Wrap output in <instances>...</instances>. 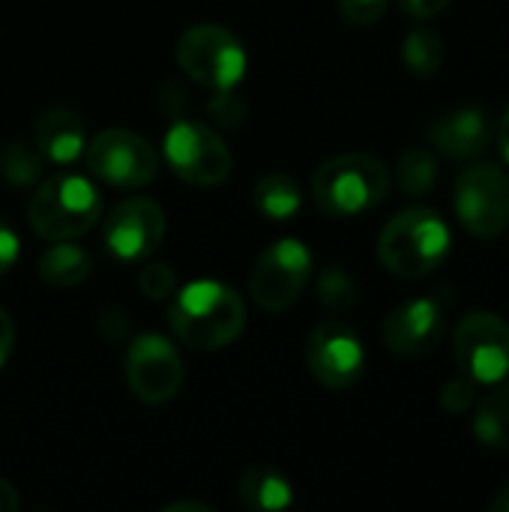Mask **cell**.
Returning <instances> with one entry per match:
<instances>
[{
    "mask_svg": "<svg viewBox=\"0 0 509 512\" xmlns=\"http://www.w3.org/2000/svg\"><path fill=\"white\" fill-rule=\"evenodd\" d=\"M168 324L186 348L219 351L246 330V303L231 285L198 279L174 294Z\"/></svg>",
    "mask_w": 509,
    "mask_h": 512,
    "instance_id": "6da1fadb",
    "label": "cell"
},
{
    "mask_svg": "<svg viewBox=\"0 0 509 512\" xmlns=\"http://www.w3.org/2000/svg\"><path fill=\"white\" fill-rule=\"evenodd\" d=\"M450 252V228L432 207H408L396 213L378 234V258L399 279H423L435 273Z\"/></svg>",
    "mask_w": 509,
    "mask_h": 512,
    "instance_id": "7a4b0ae2",
    "label": "cell"
},
{
    "mask_svg": "<svg viewBox=\"0 0 509 512\" xmlns=\"http://www.w3.org/2000/svg\"><path fill=\"white\" fill-rule=\"evenodd\" d=\"M102 216L99 189L78 174H54L36 183L27 219L36 237L48 243L78 240L96 228Z\"/></svg>",
    "mask_w": 509,
    "mask_h": 512,
    "instance_id": "3957f363",
    "label": "cell"
},
{
    "mask_svg": "<svg viewBox=\"0 0 509 512\" xmlns=\"http://www.w3.org/2000/svg\"><path fill=\"white\" fill-rule=\"evenodd\" d=\"M390 171L369 153H339L318 165L312 177L315 204L327 216H360L384 204Z\"/></svg>",
    "mask_w": 509,
    "mask_h": 512,
    "instance_id": "277c9868",
    "label": "cell"
},
{
    "mask_svg": "<svg viewBox=\"0 0 509 512\" xmlns=\"http://www.w3.org/2000/svg\"><path fill=\"white\" fill-rule=\"evenodd\" d=\"M177 63L195 84L228 93L246 78V45L222 24H192L177 39Z\"/></svg>",
    "mask_w": 509,
    "mask_h": 512,
    "instance_id": "5b68a950",
    "label": "cell"
},
{
    "mask_svg": "<svg viewBox=\"0 0 509 512\" xmlns=\"http://www.w3.org/2000/svg\"><path fill=\"white\" fill-rule=\"evenodd\" d=\"M162 153L168 168L189 186H219L231 174V150L216 129L201 120H177L168 126Z\"/></svg>",
    "mask_w": 509,
    "mask_h": 512,
    "instance_id": "8992f818",
    "label": "cell"
},
{
    "mask_svg": "<svg viewBox=\"0 0 509 512\" xmlns=\"http://www.w3.org/2000/svg\"><path fill=\"white\" fill-rule=\"evenodd\" d=\"M84 156L93 177L114 189H141L159 174V156L153 144L144 135L120 126L102 129L93 141H87Z\"/></svg>",
    "mask_w": 509,
    "mask_h": 512,
    "instance_id": "52a82bcc",
    "label": "cell"
},
{
    "mask_svg": "<svg viewBox=\"0 0 509 512\" xmlns=\"http://www.w3.org/2000/svg\"><path fill=\"white\" fill-rule=\"evenodd\" d=\"M309 279H312V252L306 249V243L294 237H282L258 258L249 279V294L258 309L285 312L303 297Z\"/></svg>",
    "mask_w": 509,
    "mask_h": 512,
    "instance_id": "ba28073f",
    "label": "cell"
},
{
    "mask_svg": "<svg viewBox=\"0 0 509 512\" xmlns=\"http://www.w3.org/2000/svg\"><path fill=\"white\" fill-rule=\"evenodd\" d=\"M453 354L474 384H501L509 375V321L495 312L465 315L453 333Z\"/></svg>",
    "mask_w": 509,
    "mask_h": 512,
    "instance_id": "9c48e42d",
    "label": "cell"
},
{
    "mask_svg": "<svg viewBox=\"0 0 509 512\" xmlns=\"http://www.w3.org/2000/svg\"><path fill=\"white\" fill-rule=\"evenodd\" d=\"M456 216L468 234L489 240L509 225V177L489 162L471 165L456 180Z\"/></svg>",
    "mask_w": 509,
    "mask_h": 512,
    "instance_id": "30bf717a",
    "label": "cell"
},
{
    "mask_svg": "<svg viewBox=\"0 0 509 512\" xmlns=\"http://www.w3.org/2000/svg\"><path fill=\"white\" fill-rule=\"evenodd\" d=\"M126 384L144 405H165L183 387V360L159 333H141L126 348Z\"/></svg>",
    "mask_w": 509,
    "mask_h": 512,
    "instance_id": "8fae6325",
    "label": "cell"
},
{
    "mask_svg": "<svg viewBox=\"0 0 509 512\" xmlns=\"http://www.w3.org/2000/svg\"><path fill=\"white\" fill-rule=\"evenodd\" d=\"M165 210L150 198L120 201L102 222V246L123 264L147 261L165 240Z\"/></svg>",
    "mask_w": 509,
    "mask_h": 512,
    "instance_id": "7c38bea8",
    "label": "cell"
},
{
    "mask_svg": "<svg viewBox=\"0 0 509 512\" xmlns=\"http://www.w3.org/2000/svg\"><path fill=\"white\" fill-rule=\"evenodd\" d=\"M453 297H441V288L429 297H417L408 303H399L387 321H384V345L390 354L402 360H420L429 357L447 330V309Z\"/></svg>",
    "mask_w": 509,
    "mask_h": 512,
    "instance_id": "4fadbf2b",
    "label": "cell"
},
{
    "mask_svg": "<svg viewBox=\"0 0 509 512\" xmlns=\"http://www.w3.org/2000/svg\"><path fill=\"white\" fill-rule=\"evenodd\" d=\"M306 366L312 378L327 390H348L363 378L366 348L348 324L327 321L309 333Z\"/></svg>",
    "mask_w": 509,
    "mask_h": 512,
    "instance_id": "5bb4252c",
    "label": "cell"
},
{
    "mask_svg": "<svg viewBox=\"0 0 509 512\" xmlns=\"http://www.w3.org/2000/svg\"><path fill=\"white\" fill-rule=\"evenodd\" d=\"M492 138H495V123H492V114L486 105L453 108L429 126L432 147L456 162L483 156L489 150Z\"/></svg>",
    "mask_w": 509,
    "mask_h": 512,
    "instance_id": "9a60e30c",
    "label": "cell"
},
{
    "mask_svg": "<svg viewBox=\"0 0 509 512\" xmlns=\"http://www.w3.org/2000/svg\"><path fill=\"white\" fill-rule=\"evenodd\" d=\"M33 147L45 156V162L69 165L84 156L87 147V126L81 114L66 105L45 108L33 123Z\"/></svg>",
    "mask_w": 509,
    "mask_h": 512,
    "instance_id": "2e32d148",
    "label": "cell"
},
{
    "mask_svg": "<svg viewBox=\"0 0 509 512\" xmlns=\"http://www.w3.org/2000/svg\"><path fill=\"white\" fill-rule=\"evenodd\" d=\"M90 273H93V258L87 249L75 246V240H60L39 258V279L60 291L84 285Z\"/></svg>",
    "mask_w": 509,
    "mask_h": 512,
    "instance_id": "e0dca14e",
    "label": "cell"
},
{
    "mask_svg": "<svg viewBox=\"0 0 509 512\" xmlns=\"http://www.w3.org/2000/svg\"><path fill=\"white\" fill-rule=\"evenodd\" d=\"M237 495L249 510H285L294 504V486L267 465H252L237 480Z\"/></svg>",
    "mask_w": 509,
    "mask_h": 512,
    "instance_id": "ac0fdd59",
    "label": "cell"
},
{
    "mask_svg": "<svg viewBox=\"0 0 509 512\" xmlns=\"http://www.w3.org/2000/svg\"><path fill=\"white\" fill-rule=\"evenodd\" d=\"M252 204L255 210L264 216V219H273V222H285L291 216H297L300 204H303V192H300V183L291 177V174H264L255 189H252Z\"/></svg>",
    "mask_w": 509,
    "mask_h": 512,
    "instance_id": "d6986e66",
    "label": "cell"
},
{
    "mask_svg": "<svg viewBox=\"0 0 509 512\" xmlns=\"http://www.w3.org/2000/svg\"><path fill=\"white\" fill-rule=\"evenodd\" d=\"M471 429L489 450H509V387H495L474 402Z\"/></svg>",
    "mask_w": 509,
    "mask_h": 512,
    "instance_id": "ffe728a7",
    "label": "cell"
},
{
    "mask_svg": "<svg viewBox=\"0 0 509 512\" xmlns=\"http://www.w3.org/2000/svg\"><path fill=\"white\" fill-rule=\"evenodd\" d=\"M45 174V156L24 144V141H6L0 147V177L15 186V189H27L36 186Z\"/></svg>",
    "mask_w": 509,
    "mask_h": 512,
    "instance_id": "44dd1931",
    "label": "cell"
},
{
    "mask_svg": "<svg viewBox=\"0 0 509 512\" xmlns=\"http://www.w3.org/2000/svg\"><path fill=\"white\" fill-rule=\"evenodd\" d=\"M399 186L405 195L411 198H423L435 189L438 183V162L426 147H408L399 156V168H396Z\"/></svg>",
    "mask_w": 509,
    "mask_h": 512,
    "instance_id": "7402d4cb",
    "label": "cell"
},
{
    "mask_svg": "<svg viewBox=\"0 0 509 512\" xmlns=\"http://www.w3.org/2000/svg\"><path fill=\"white\" fill-rule=\"evenodd\" d=\"M402 60L414 75L429 78L444 63V39L429 27H417L402 42Z\"/></svg>",
    "mask_w": 509,
    "mask_h": 512,
    "instance_id": "603a6c76",
    "label": "cell"
},
{
    "mask_svg": "<svg viewBox=\"0 0 509 512\" xmlns=\"http://www.w3.org/2000/svg\"><path fill=\"white\" fill-rule=\"evenodd\" d=\"M315 288H318V303L327 312H333V315H345L357 303V282H354V276L345 267L321 270Z\"/></svg>",
    "mask_w": 509,
    "mask_h": 512,
    "instance_id": "cb8c5ba5",
    "label": "cell"
},
{
    "mask_svg": "<svg viewBox=\"0 0 509 512\" xmlns=\"http://www.w3.org/2000/svg\"><path fill=\"white\" fill-rule=\"evenodd\" d=\"M138 291L150 300H171L177 294V273L162 261H150L138 273Z\"/></svg>",
    "mask_w": 509,
    "mask_h": 512,
    "instance_id": "d4e9b609",
    "label": "cell"
},
{
    "mask_svg": "<svg viewBox=\"0 0 509 512\" xmlns=\"http://www.w3.org/2000/svg\"><path fill=\"white\" fill-rule=\"evenodd\" d=\"M477 387L480 384H474L468 375L447 381L444 390H441V408L450 411V414H456V417L459 414H468L474 408V402H477Z\"/></svg>",
    "mask_w": 509,
    "mask_h": 512,
    "instance_id": "484cf974",
    "label": "cell"
},
{
    "mask_svg": "<svg viewBox=\"0 0 509 512\" xmlns=\"http://www.w3.org/2000/svg\"><path fill=\"white\" fill-rule=\"evenodd\" d=\"M390 0H336L339 15L354 27H372L384 18Z\"/></svg>",
    "mask_w": 509,
    "mask_h": 512,
    "instance_id": "4316f807",
    "label": "cell"
},
{
    "mask_svg": "<svg viewBox=\"0 0 509 512\" xmlns=\"http://www.w3.org/2000/svg\"><path fill=\"white\" fill-rule=\"evenodd\" d=\"M15 261H18V234L12 231L9 222L0 219V276H6Z\"/></svg>",
    "mask_w": 509,
    "mask_h": 512,
    "instance_id": "83f0119b",
    "label": "cell"
},
{
    "mask_svg": "<svg viewBox=\"0 0 509 512\" xmlns=\"http://www.w3.org/2000/svg\"><path fill=\"white\" fill-rule=\"evenodd\" d=\"M399 3L411 18H435L450 6V0H399Z\"/></svg>",
    "mask_w": 509,
    "mask_h": 512,
    "instance_id": "f1b7e54d",
    "label": "cell"
},
{
    "mask_svg": "<svg viewBox=\"0 0 509 512\" xmlns=\"http://www.w3.org/2000/svg\"><path fill=\"white\" fill-rule=\"evenodd\" d=\"M12 348H15V324H12V315L0 306V369L9 363Z\"/></svg>",
    "mask_w": 509,
    "mask_h": 512,
    "instance_id": "f546056e",
    "label": "cell"
},
{
    "mask_svg": "<svg viewBox=\"0 0 509 512\" xmlns=\"http://www.w3.org/2000/svg\"><path fill=\"white\" fill-rule=\"evenodd\" d=\"M18 507H21V498H18V492L12 489V483L0 480V512H15Z\"/></svg>",
    "mask_w": 509,
    "mask_h": 512,
    "instance_id": "4dcf8cb0",
    "label": "cell"
},
{
    "mask_svg": "<svg viewBox=\"0 0 509 512\" xmlns=\"http://www.w3.org/2000/svg\"><path fill=\"white\" fill-rule=\"evenodd\" d=\"M498 147H501L504 159H507V162H509V108H507V111H504L501 123H498Z\"/></svg>",
    "mask_w": 509,
    "mask_h": 512,
    "instance_id": "1f68e13d",
    "label": "cell"
},
{
    "mask_svg": "<svg viewBox=\"0 0 509 512\" xmlns=\"http://www.w3.org/2000/svg\"><path fill=\"white\" fill-rule=\"evenodd\" d=\"M183 510L210 512V504H201V501H174V504H168V507H165V512H183Z\"/></svg>",
    "mask_w": 509,
    "mask_h": 512,
    "instance_id": "d6a6232c",
    "label": "cell"
},
{
    "mask_svg": "<svg viewBox=\"0 0 509 512\" xmlns=\"http://www.w3.org/2000/svg\"><path fill=\"white\" fill-rule=\"evenodd\" d=\"M492 512H509V483L492 498Z\"/></svg>",
    "mask_w": 509,
    "mask_h": 512,
    "instance_id": "836d02e7",
    "label": "cell"
}]
</instances>
